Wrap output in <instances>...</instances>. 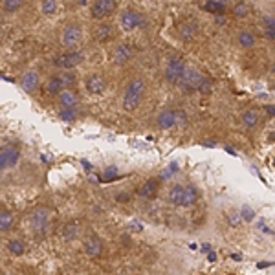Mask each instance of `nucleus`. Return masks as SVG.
Instances as JSON below:
<instances>
[{"label": "nucleus", "mask_w": 275, "mask_h": 275, "mask_svg": "<svg viewBox=\"0 0 275 275\" xmlns=\"http://www.w3.org/2000/svg\"><path fill=\"white\" fill-rule=\"evenodd\" d=\"M48 226H50V211L46 207H39V209H35L31 213L30 227L35 235H44V233L48 231Z\"/></svg>", "instance_id": "20e7f679"}, {"label": "nucleus", "mask_w": 275, "mask_h": 275, "mask_svg": "<svg viewBox=\"0 0 275 275\" xmlns=\"http://www.w3.org/2000/svg\"><path fill=\"white\" fill-rule=\"evenodd\" d=\"M118 178V169L116 167H107L105 171V182H112V180Z\"/></svg>", "instance_id": "f704fd0d"}, {"label": "nucleus", "mask_w": 275, "mask_h": 275, "mask_svg": "<svg viewBox=\"0 0 275 275\" xmlns=\"http://www.w3.org/2000/svg\"><path fill=\"white\" fill-rule=\"evenodd\" d=\"M204 9L213 15H224L227 9V0H205Z\"/></svg>", "instance_id": "aec40b11"}, {"label": "nucleus", "mask_w": 275, "mask_h": 275, "mask_svg": "<svg viewBox=\"0 0 275 275\" xmlns=\"http://www.w3.org/2000/svg\"><path fill=\"white\" fill-rule=\"evenodd\" d=\"M266 112L270 114V116H273V107H271V105H270V107H266Z\"/></svg>", "instance_id": "58836bf2"}, {"label": "nucleus", "mask_w": 275, "mask_h": 275, "mask_svg": "<svg viewBox=\"0 0 275 275\" xmlns=\"http://www.w3.org/2000/svg\"><path fill=\"white\" fill-rule=\"evenodd\" d=\"M15 226V215L9 211H0V231L8 233Z\"/></svg>", "instance_id": "412c9836"}, {"label": "nucleus", "mask_w": 275, "mask_h": 275, "mask_svg": "<svg viewBox=\"0 0 275 275\" xmlns=\"http://www.w3.org/2000/svg\"><path fill=\"white\" fill-rule=\"evenodd\" d=\"M183 70H185V62H183V59H180V57H173V59H169V62H167V66H165L167 83H171V84L178 83V79L182 77Z\"/></svg>", "instance_id": "1a4fd4ad"}, {"label": "nucleus", "mask_w": 275, "mask_h": 275, "mask_svg": "<svg viewBox=\"0 0 275 275\" xmlns=\"http://www.w3.org/2000/svg\"><path fill=\"white\" fill-rule=\"evenodd\" d=\"M20 160V149L15 145H6L0 149V173L13 169Z\"/></svg>", "instance_id": "423d86ee"}, {"label": "nucleus", "mask_w": 275, "mask_h": 275, "mask_svg": "<svg viewBox=\"0 0 275 275\" xmlns=\"http://www.w3.org/2000/svg\"><path fill=\"white\" fill-rule=\"evenodd\" d=\"M119 24L125 31H134L143 26V15L134 11V9H125L119 17Z\"/></svg>", "instance_id": "6e6552de"}, {"label": "nucleus", "mask_w": 275, "mask_h": 275, "mask_svg": "<svg viewBox=\"0 0 275 275\" xmlns=\"http://www.w3.org/2000/svg\"><path fill=\"white\" fill-rule=\"evenodd\" d=\"M198 33V24L195 20H185L180 24L178 28V35L182 40H185V43H189V40H193L195 37H197Z\"/></svg>", "instance_id": "2eb2a0df"}, {"label": "nucleus", "mask_w": 275, "mask_h": 275, "mask_svg": "<svg viewBox=\"0 0 275 275\" xmlns=\"http://www.w3.org/2000/svg\"><path fill=\"white\" fill-rule=\"evenodd\" d=\"M264 24H266V31H264V37L270 40H273L275 37V24H273V17H266L264 18Z\"/></svg>", "instance_id": "72a5a7b5"}, {"label": "nucleus", "mask_w": 275, "mask_h": 275, "mask_svg": "<svg viewBox=\"0 0 275 275\" xmlns=\"http://www.w3.org/2000/svg\"><path fill=\"white\" fill-rule=\"evenodd\" d=\"M158 191H160V182L158 180H147V182L141 185L140 189V197L145 198V200H151V198H154L158 195Z\"/></svg>", "instance_id": "f3484780"}, {"label": "nucleus", "mask_w": 275, "mask_h": 275, "mask_svg": "<svg viewBox=\"0 0 275 275\" xmlns=\"http://www.w3.org/2000/svg\"><path fill=\"white\" fill-rule=\"evenodd\" d=\"M255 43H257V39H255L253 33H249V31H242L239 35V44L242 46V48H253Z\"/></svg>", "instance_id": "a878e982"}, {"label": "nucleus", "mask_w": 275, "mask_h": 275, "mask_svg": "<svg viewBox=\"0 0 275 275\" xmlns=\"http://www.w3.org/2000/svg\"><path fill=\"white\" fill-rule=\"evenodd\" d=\"M202 77H204V75H202L197 68H187V66H185V70H183L182 77L178 79L176 84H178L180 90L185 92V94H193V92H197Z\"/></svg>", "instance_id": "7ed1b4c3"}, {"label": "nucleus", "mask_w": 275, "mask_h": 275, "mask_svg": "<svg viewBox=\"0 0 275 275\" xmlns=\"http://www.w3.org/2000/svg\"><path fill=\"white\" fill-rule=\"evenodd\" d=\"M143 97H145V81L140 77H134L127 84L125 94H123V110L129 114L136 112V109H140Z\"/></svg>", "instance_id": "f257e3e1"}, {"label": "nucleus", "mask_w": 275, "mask_h": 275, "mask_svg": "<svg viewBox=\"0 0 275 275\" xmlns=\"http://www.w3.org/2000/svg\"><path fill=\"white\" fill-rule=\"evenodd\" d=\"M198 198H200V193L195 185H185V191H183V202L182 207H193L197 204Z\"/></svg>", "instance_id": "a211bd4d"}, {"label": "nucleus", "mask_w": 275, "mask_h": 275, "mask_svg": "<svg viewBox=\"0 0 275 275\" xmlns=\"http://www.w3.org/2000/svg\"><path fill=\"white\" fill-rule=\"evenodd\" d=\"M61 77V81H62V87H65V90L66 88H70V87H74L75 84V81H77V75L74 74V72H66V74H62V75H59Z\"/></svg>", "instance_id": "2f4dec72"}, {"label": "nucleus", "mask_w": 275, "mask_h": 275, "mask_svg": "<svg viewBox=\"0 0 275 275\" xmlns=\"http://www.w3.org/2000/svg\"><path fill=\"white\" fill-rule=\"evenodd\" d=\"M59 118L65 123H74L75 118H77V112H75V109H62L59 112Z\"/></svg>", "instance_id": "473e14b6"}, {"label": "nucleus", "mask_w": 275, "mask_h": 275, "mask_svg": "<svg viewBox=\"0 0 275 275\" xmlns=\"http://www.w3.org/2000/svg\"><path fill=\"white\" fill-rule=\"evenodd\" d=\"M233 13H235V17L239 18H244L249 15V6L246 4L244 0H239L235 6H233Z\"/></svg>", "instance_id": "c85d7f7f"}, {"label": "nucleus", "mask_w": 275, "mask_h": 275, "mask_svg": "<svg viewBox=\"0 0 275 275\" xmlns=\"http://www.w3.org/2000/svg\"><path fill=\"white\" fill-rule=\"evenodd\" d=\"M8 251L13 255V257H22V255L26 253V244H24V240L11 239L8 242Z\"/></svg>", "instance_id": "4be33fe9"}, {"label": "nucleus", "mask_w": 275, "mask_h": 275, "mask_svg": "<svg viewBox=\"0 0 275 275\" xmlns=\"http://www.w3.org/2000/svg\"><path fill=\"white\" fill-rule=\"evenodd\" d=\"M20 84H22V88L28 92V94H35V92L39 90V87H40L39 74H37V72H26V74L22 75Z\"/></svg>", "instance_id": "4468645a"}, {"label": "nucleus", "mask_w": 275, "mask_h": 275, "mask_svg": "<svg viewBox=\"0 0 275 275\" xmlns=\"http://www.w3.org/2000/svg\"><path fill=\"white\" fill-rule=\"evenodd\" d=\"M59 105H61V109H75V107L79 105L77 92H74L72 88L62 90L61 94H59Z\"/></svg>", "instance_id": "dca6fc26"}, {"label": "nucleus", "mask_w": 275, "mask_h": 275, "mask_svg": "<svg viewBox=\"0 0 275 275\" xmlns=\"http://www.w3.org/2000/svg\"><path fill=\"white\" fill-rule=\"evenodd\" d=\"M83 248H84V253H87L88 257H92V259H97V257H101V255H103V242H101L99 237L94 235V233L84 239Z\"/></svg>", "instance_id": "9b49d317"}, {"label": "nucleus", "mask_w": 275, "mask_h": 275, "mask_svg": "<svg viewBox=\"0 0 275 275\" xmlns=\"http://www.w3.org/2000/svg\"><path fill=\"white\" fill-rule=\"evenodd\" d=\"M83 40V30L79 26H66L61 33V44L66 48H74Z\"/></svg>", "instance_id": "9d476101"}, {"label": "nucleus", "mask_w": 275, "mask_h": 275, "mask_svg": "<svg viewBox=\"0 0 275 275\" xmlns=\"http://www.w3.org/2000/svg\"><path fill=\"white\" fill-rule=\"evenodd\" d=\"M242 215H244V219H246V220H251V209H249V207H244Z\"/></svg>", "instance_id": "e433bc0d"}, {"label": "nucleus", "mask_w": 275, "mask_h": 275, "mask_svg": "<svg viewBox=\"0 0 275 275\" xmlns=\"http://www.w3.org/2000/svg\"><path fill=\"white\" fill-rule=\"evenodd\" d=\"M62 90H65V87H62V81L59 75L52 77L48 81V84H46V94H48V96H59Z\"/></svg>", "instance_id": "393cba45"}, {"label": "nucleus", "mask_w": 275, "mask_h": 275, "mask_svg": "<svg viewBox=\"0 0 275 275\" xmlns=\"http://www.w3.org/2000/svg\"><path fill=\"white\" fill-rule=\"evenodd\" d=\"M197 92H198V94H202V96H209L211 92H213V81L204 75V77H202V81H200V84H198Z\"/></svg>", "instance_id": "cd10ccee"}, {"label": "nucleus", "mask_w": 275, "mask_h": 275, "mask_svg": "<svg viewBox=\"0 0 275 275\" xmlns=\"http://www.w3.org/2000/svg\"><path fill=\"white\" fill-rule=\"evenodd\" d=\"M217 24H226V17H222V15H217Z\"/></svg>", "instance_id": "4c0bfd02"}, {"label": "nucleus", "mask_w": 275, "mask_h": 275, "mask_svg": "<svg viewBox=\"0 0 275 275\" xmlns=\"http://www.w3.org/2000/svg\"><path fill=\"white\" fill-rule=\"evenodd\" d=\"M43 13L44 15H55L57 13V9H59V6H57V0H43Z\"/></svg>", "instance_id": "7c9ffc66"}, {"label": "nucleus", "mask_w": 275, "mask_h": 275, "mask_svg": "<svg viewBox=\"0 0 275 275\" xmlns=\"http://www.w3.org/2000/svg\"><path fill=\"white\" fill-rule=\"evenodd\" d=\"M116 8H118V2H116V0H96L90 8V13L94 18L101 20V18L110 17V15L116 11Z\"/></svg>", "instance_id": "0eeeda50"}, {"label": "nucleus", "mask_w": 275, "mask_h": 275, "mask_svg": "<svg viewBox=\"0 0 275 275\" xmlns=\"http://www.w3.org/2000/svg\"><path fill=\"white\" fill-rule=\"evenodd\" d=\"M132 55H134V48H132L131 44H119L118 48L114 50V55H112V61L114 65H118V66H123V65H127L129 61L132 59Z\"/></svg>", "instance_id": "f8f14e48"}, {"label": "nucleus", "mask_w": 275, "mask_h": 275, "mask_svg": "<svg viewBox=\"0 0 275 275\" xmlns=\"http://www.w3.org/2000/svg\"><path fill=\"white\" fill-rule=\"evenodd\" d=\"M242 123L246 129H255L259 125V112L255 109H249L242 114Z\"/></svg>", "instance_id": "b1692460"}, {"label": "nucleus", "mask_w": 275, "mask_h": 275, "mask_svg": "<svg viewBox=\"0 0 275 275\" xmlns=\"http://www.w3.org/2000/svg\"><path fill=\"white\" fill-rule=\"evenodd\" d=\"M24 2H26V0H4L2 8H4V11H8V13H13V11H17V9H20L22 6H24Z\"/></svg>", "instance_id": "c756f323"}, {"label": "nucleus", "mask_w": 275, "mask_h": 275, "mask_svg": "<svg viewBox=\"0 0 275 275\" xmlns=\"http://www.w3.org/2000/svg\"><path fill=\"white\" fill-rule=\"evenodd\" d=\"M77 233H79V224H77V222L66 224L65 229H62V239L70 242V240H74L75 237H77Z\"/></svg>", "instance_id": "bb28decb"}, {"label": "nucleus", "mask_w": 275, "mask_h": 275, "mask_svg": "<svg viewBox=\"0 0 275 275\" xmlns=\"http://www.w3.org/2000/svg\"><path fill=\"white\" fill-rule=\"evenodd\" d=\"M158 127L163 129V131H169L173 127H178V125H185L187 123V114L183 110H173L167 109L163 112H160L158 116Z\"/></svg>", "instance_id": "f03ea898"}, {"label": "nucleus", "mask_w": 275, "mask_h": 275, "mask_svg": "<svg viewBox=\"0 0 275 275\" xmlns=\"http://www.w3.org/2000/svg\"><path fill=\"white\" fill-rule=\"evenodd\" d=\"M112 37H114V28L110 26V24H101V26H97L96 40H99V43H109Z\"/></svg>", "instance_id": "5701e85b"}, {"label": "nucleus", "mask_w": 275, "mask_h": 275, "mask_svg": "<svg viewBox=\"0 0 275 275\" xmlns=\"http://www.w3.org/2000/svg\"><path fill=\"white\" fill-rule=\"evenodd\" d=\"M116 200H118V202H127L129 200V195H127V193H119L118 197H116Z\"/></svg>", "instance_id": "c9c22d12"}, {"label": "nucleus", "mask_w": 275, "mask_h": 275, "mask_svg": "<svg viewBox=\"0 0 275 275\" xmlns=\"http://www.w3.org/2000/svg\"><path fill=\"white\" fill-rule=\"evenodd\" d=\"M183 191H185V185L182 183H175L173 187L169 189V202L176 207H182V202H183Z\"/></svg>", "instance_id": "6ab92c4d"}, {"label": "nucleus", "mask_w": 275, "mask_h": 275, "mask_svg": "<svg viewBox=\"0 0 275 275\" xmlns=\"http://www.w3.org/2000/svg\"><path fill=\"white\" fill-rule=\"evenodd\" d=\"M83 61H84L83 52H66L61 53V55H57L53 59V65L57 68H62V70H74L79 65H83Z\"/></svg>", "instance_id": "39448f33"}, {"label": "nucleus", "mask_w": 275, "mask_h": 275, "mask_svg": "<svg viewBox=\"0 0 275 275\" xmlns=\"http://www.w3.org/2000/svg\"><path fill=\"white\" fill-rule=\"evenodd\" d=\"M87 90L92 96H103L107 90V81L103 75H90L87 79Z\"/></svg>", "instance_id": "ddd939ff"}]
</instances>
